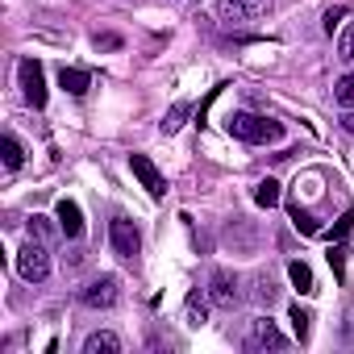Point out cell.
<instances>
[{"mask_svg":"<svg viewBox=\"0 0 354 354\" xmlns=\"http://www.w3.org/2000/svg\"><path fill=\"white\" fill-rule=\"evenodd\" d=\"M0 158H5L9 171H17V167L26 162V146L17 142V133H5V142H0Z\"/></svg>","mask_w":354,"mask_h":354,"instance_id":"obj_15","label":"cell"},{"mask_svg":"<svg viewBox=\"0 0 354 354\" xmlns=\"http://www.w3.org/2000/svg\"><path fill=\"white\" fill-rule=\"evenodd\" d=\"M337 59L342 63H354V21H346L337 30Z\"/></svg>","mask_w":354,"mask_h":354,"instance_id":"obj_20","label":"cell"},{"mask_svg":"<svg viewBox=\"0 0 354 354\" xmlns=\"http://www.w3.org/2000/svg\"><path fill=\"white\" fill-rule=\"evenodd\" d=\"M188 113H192V104H188V100L171 104V109H167V117H162V133H180V125L188 121Z\"/></svg>","mask_w":354,"mask_h":354,"instance_id":"obj_17","label":"cell"},{"mask_svg":"<svg viewBox=\"0 0 354 354\" xmlns=\"http://www.w3.org/2000/svg\"><path fill=\"white\" fill-rule=\"evenodd\" d=\"M288 213H292V225H296V230H300L304 238H313V234H321V221H313V213H304L300 205H292Z\"/></svg>","mask_w":354,"mask_h":354,"instance_id":"obj_18","label":"cell"},{"mask_svg":"<svg viewBox=\"0 0 354 354\" xmlns=\"http://www.w3.org/2000/svg\"><path fill=\"white\" fill-rule=\"evenodd\" d=\"M288 279L296 283V292H300V296L317 292V288H313V271H308V263H300V259H292V263H288Z\"/></svg>","mask_w":354,"mask_h":354,"instance_id":"obj_16","label":"cell"},{"mask_svg":"<svg viewBox=\"0 0 354 354\" xmlns=\"http://www.w3.org/2000/svg\"><path fill=\"white\" fill-rule=\"evenodd\" d=\"M17 275H21L26 283H46V279H50V250H46V242L30 238V242L17 250Z\"/></svg>","mask_w":354,"mask_h":354,"instance_id":"obj_2","label":"cell"},{"mask_svg":"<svg viewBox=\"0 0 354 354\" xmlns=\"http://www.w3.org/2000/svg\"><path fill=\"white\" fill-rule=\"evenodd\" d=\"M333 100H337L342 109H354V71H350V75H342V80L333 84Z\"/></svg>","mask_w":354,"mask_h":354,"instance_id":"obj_22","label":"cell"},{"mask_svg":"<svg viewBox=\"0 0 354 354\" xmlns=\"http://www.w3.org/2000/svg\"><path fill=\"white\" fill-rule=\"evenodd\" d=\"M350 230H354V213H346V217H342V221H337V225L329 230V242H337V238H346Z\"/></svg>","mask_w":354,"mask_h":354,"instance_id":"obj_25","label":"cell"},{"mask_svg":"<svg viewBox=\"0 0 354 354\" xmlns=\"http://www.w3.org/2000/svg\"><path fill=\"white\" fill-rule=\"evenodd\" d=\"M225 129L234 133V138H242V142H267V146H275V142H283V121H275V117H259V113H230L225 117Z\"/></svg>","mask_w":354,"mask_h":354,"instance_id":"obj_1","label":"cell"},{"mask_svg":"<svg viewBox=\"0 0 354 354\" xmlns=\"http://www.w3.org/2000/svg\"><path fill=\"white\" fill-rule=\"evenodd\" d=\"M129 171H133V180L154 196V201H162V192H167V180H162V171L146 158V154H129Z\"/></svg>","mask_w":354,"mask_h":354,"instance_id":"obj_8","label":"cell"},{"mask_svg":"<svg viewBox=\"0 0 354 354\" xmlns=\"http://www.w3.org/2000/svg\"><path fill=\"white\" fill-rule=\"evenodd\" d=\"M279 196H283V192H279V180H271V175L254 184V205H259V209H275Z\"/></svg>","mask_w":354,"mask_h":354,"instance_id":"obj_14","label":"cell"},{"mask_svg":"<svg viewBox=\"0 0 354 354\" xmlns=\"http://www.w3.org/2000/svg\"><path fill=\"white\" fill-rule=\"evenodd\" d=\"M288 321H292V329H296V337H300V342H308V329H313V313H308V308H300V304H292V313H288Z\"/></svg>","mask_w":354,"mask_h":354,"instance_id":"obj_19","label":"cell"},{"mask_svg":"<svg viewBox=\"0 0 354 354\" xmlns=\"http://www.w3.org/2000/svg\"><path fill=\"white\" fill-rule=\"evenodd\" d=\"M250 296H254L259 304H271V300L279 296V288L271 283V275H254V288H250Z\"/></svg>","mask_w":354,"mask_h":354,"instance_id":"obj_21","label":"cell"},{"mask_svg":"<svg viewBox=\"0 0 354 354\" xmlns=\"http://www.w3.org/2000/svg\"><path fill=\"white\" fill-rule=\"evenodd\" d=\"M209 292L201 296V292H188V304H184V321H188V329H201L205 321H209Z\"/></svg>","mask_w":354,"mask_h":354,"instance_id":"obj_12","label":"cell"},{"mask_svg":"<svg viewBox=\"0 0 354 354\" xmlns=\"http://www.w3.org/2000/svg\"><path fill=\"white\" fill-rule=\"evenodd\" d=\"M109 242H113V254L125 259V263H133L142 254V234H138V225L129 217H113L109 221Z\"/></svg>","mask_w":354,"mask_h":354,"instance_id":"obj_3","label":"cell"},{"mask_svg":"<svg viewBox=\"0 0 354 354\" xmlns=\"http://www.w3.org/2000/svg\"><path fill=\"white\" fill-rule=\"evenodd\" d=\"M59 84H63L67 96H84V92L92 88V71H88V67H63V71H59Z\"/></svg>","mask_w":354,"mask_h":354,"instance_id":"obj_11","label":"cell"},{"mask_svg":"<svg viewBox=\"0 0 354 354\" xmlns=\"http://www.w3.org/2000/svg\"><path fill=\"white\" fill-rule=\"evenodd\" d=\"M80 300H84L88 308H113V304L121 300V279H117V275H96V279L84 283Z\"/></svg>","mask_w":354,"mask_h":354,"instance_id":"obj_6","label":"cell"},{"mask_svg":"<svg viewBox=\"0 0 354 354\" xmlns=\"http://www.w3.org/2000/svg\"><path fill=\"white\" fill-rule=\"evenodd\" d=\"M271 13V0H217V17L230 21V26H242V21H259Z\"/></svg>","mask_w":354,"mask_h":354,"instance_id":"obj_4","label":"cell"},{"mask_svg":"<svg viewBox=\"0 0 354 354\" xmlns=\"http://www.w3.org/2000/svg\"><path fill=\"white\" fill-rule=\"evenodd\" d=\"M17 75H21V96L34 104V109H46V71L38 59H21L17 63Z\"/></svg>","mask_w":354,"mask_h":354,"instance_id":"obj_5","label":"cell"},{"mask_svg":"<svg viewBox=\"0 0 354 354\" xmlns=\"http://www.w3.org/2000/svg\"><path fill=\"white\" fill-rule=\"evenodd\" d=\"M30 238H38V242H50V217H30Z\"/></svg>","mask_w":354,"mask_h":354,"instance_id":"obj_24","label":"cell"},{"mask_svg":"<svg viewBox=\"0 0 354 354\" xmlns=\"http://www.w3.org/2000/svg\"><path fill=\"white\" fill-rule=\"evenodd\" d=\"M283 346H288V337L275 329V321H271V317H254V321H250L246 350H283Z\"/></svg>","mask_w":354,"mask_h":354,"instance_id":"obj_9","label":"cell"},{"mask_svg":"<svg viewBox=\"0 0 354 354\" xmlns=\"http://www.w3.org/2000/svg\"><path fill=\"white\" fill-rule=\"evenodd\" d=\"M117 46H121L117 34H96V50H117Z\"/></svg>","mask_w":354,"mask_h":354,"instance_id":"obj_27","label":"cell"},{"mask_svg":"<svg viewBox=\"0 0 354 354\" xmlns=\"http://www.w3.org/2000/svg\"><path fill=\"white\" fill-rule=\"evenodd\" d=\"M342 17H346V9H329V13H325V34H333V30L342 26Z\"/></svg>","mask_w":354,"mask_h":354,"instance_id":"obj_26","label":"cell"},{"mask_svg":"<svg viewBox=\"0 0 354 354\" xmlns=\"http://www.w3.org/2000/svg\"><path fill=\"white\" fill-rule=\"evenodd\" d=\"M342 129H346V133H354V109H346V117H342Z\"/></svg>","mask_w":354,"mask_h":354,"instance_id":"obj_28","label":"cell"},{"mask_svg":"<svg viewBox=\"0 0 354 354\" xmlns=\"http://www.w3.org/2000/svg\"><path fill=\"white\" fill-rule=\"evenodd\" d=\"M209 300L217 304V308H225V313H234L238 304H242V292H238V279L230 275V271H213L209 275Z\"/></svg>","mask_w":354,"mask_h":354,"instance_id":"obj_7","label":"cell"},{"mask_svg":"<svg viewBox=\"0 0 354 354\" xmlns=\"http://www.w3.org/2000/svg\"><path fill=\"white\" fill-rule=\"evenodd\" d=\"M55 221H59V230L67 234V238H84V213H80V205L75 201H59L55 205Z\"/></svg>","mask_w":354,"mask_h":354,"instance_id":"obj_10","label":"cell"},{"mask_svg":"<svg viewBox=\"0 0 354 354\" xmlns=\"http://www.w3.org/2000/svg\"><path fill=\"white\" fill-rule=\"evenodd\" d=\"M84 354H121V337L113 329H96V333H88Z\"/></svg>","mask_w":354,"mask_h":354,"instance_id":"obj_13","label":"cell"},{"mask_svg":"<svg viewBox=\"0 0 354 354\" xmlns=\"http://www.w3.org/2000/svg\"><path fill=\"white\" fill-rule=\"evenodd\" d=\"M346 254H350V250H346L342 242H333V246H329V267H333V279H337V283L346 279Z\"/></svg>","mask_w":354,"mask_h":354,"instance_id":"obj_23","label":"cell"}]
</instances>
